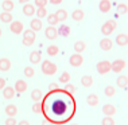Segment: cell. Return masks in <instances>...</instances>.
<instances>
[{
	"mask_svg": "<svg viewBox=\"0 0 128 125\" xmlns=\"http://www.w3.org/2000/svg\"><path fill=\"white\" fill-rule=\"evenodd\" d=\"M47 1H49V0H35V5L38 8H39V7H46Z\"/></svg>",
	"mask_w": 128,
	"mask_h": 125,
	"instance_id": "41",
	"label": "cell"
},
{
	"mask_svg": "<svg viewBox=\"0 0 128 125\" xmlns=\"http://www.w3.org/2000/svg\"><path fill=\"white\" fill-rule=\"evenodd\" d=\"M42 92H40L39 89H35V90H32L31 92V98H32V101H35V102H39L40 100H42Z\"/></svg>",
	"mask_w": 128,
	"mask_h": 125,
	"instance_id": "25",
	"label": "cell"
},
{
	"mask_svg": "<svg viewBox=\"0 0 128 125\" xmlns=\"http://www.w3.org/2000/svg\"><path fill=\"white\" fill-rule=\"evenodd\" d=\"M15 92L16 93H24L27 90V82L23 81V79H18V81L15 82Z\"/></svg>",
	"mask_w": 128,
	"mask_h": 125,
	"instance_id": "9",
	"label": "cell"
},
{
	"mask_svg": "<svg viewBox=\"0 0 128 125\" xmlns=\"http://www.w3.org/2000/svg\"><path fill=\"white\" fill-rule=\"evenodd\" d=\"M86 104H88L89 106H97L98 104V97L96 94H89L86 97Z\"/></svg>",
	"mask_w": 128,
	"mask_h": 125,
	"instance_id": "20",
	"label": "cell"
},
{
	"mask_svg": "<svg viewBox=\"0 0 128 125\" xmlns=\"http://www.w3.org/2000/svg\"><path fill=\"white\" fill-rule=\"evenodd\" d=\"M32 112L34 113H40V112H42V105H40L39 102H36L35 105L32 106Z\"/></svg>",
	"mask_w": 128,
	"mask_h": 125,
	"instance_id": "40",
	"label": "cell"
},
{
	"mask_svg": "<svg viewBox=\"0 0 128 125\" xmlns=\"http://www.w3.org/2000/svg\"><path fill=\"white\" fill-rule=\"evenodd\" d=\"M65 92H68L69 94L72 96V94L76 92V86H74V85H70V83H68V85L65 86Z\"/></svg>",
	"mask_w": 128,
	"mask_h": 125,
	"instance_id": "39",
	"label": "cell"
},
{
	"mask_svg": "<svg viewBox=\"0 0 128 125\" xmlns=\"http://www.w3.org/2000/svg\"><path fill=\"white\" fill-rule=\"evenodd\" d=\"M58 34L62 36H65V38L69 36V34H70V27L66 26V24H62L60 28H58Z\"/></svg>",
	"mask_w": 128,
	"mask_h": 125,
	"instance_id": "27",
	"label": "cell"
},
{
	"mask_svg": "<svg viewBox=\"0 0 128 125\" xmlns=\"http://www.w3.org/2000/svg\"><path fill=\"white\" fill-rule=\"evenodd\" d=\"M101 125H115V120L112 119V116H105V119H102Z\"/></svg>",
	"mask_w": 128,
	"mask_h": 125,
	"instance_id": "36",
	"label": "cell"
},
{
	"mask_svg": "<svg viewBox=\"0 0 128 125\" xmlns=\"http://www.w3.org/2000/svg\"><path fill=\"white\" fill-rule=\"evenodd\" d=\"M116 28V22L115 20H108L106 23H104L101 26V34L102 35H110L113 32V30Z\"/></svg>",
	"mask_w": 128,
	"mask_h": 125,
	"instance_id": "4",
	"label": "cell"
},
{
	"mask_svg": "<svg viewBox=\"0 0 128 125\" xmlns=\"http://www.w3.org/2000/svg\"><path fill=\"white\" fill-rule=\"evenodd\" d=\"M46 53H47V55H50V57H54V55H57L60 53V48H58V46H55V44H51V46L47 47Z\"/></svg>",
	"mask_w": 128,
	"mask_h": 125,
	"instance_id": "30",
	"label": "cell"
},
{
	"mask_svg": "<svg viewBox=\"0 0 128 125\" xmlns=\"http://www.w3.org/2000/svg\"><path fill=\"white\" fill-rule=\"evenodd\" d=\"M69 81H70V74H69L68 71L62 73V75L60 77V82H62V83H68Z\"/></svg>",
	"mask_w": 128,
	"mask_h": 125,
	"instance_id": "38",
	"label": "cell"
},
{
	"mask_svg": "<svg viewBox=\"0 0 128 125\" xmlns=\"http://www.w3.org/2000/svg\"><path fill=\"white\" fill-rule=\"evenodd\" d=\"M10 30L14 34H22L23 32V23L22 22H11Z\"/></svg>",
	"mask_w": 128,
	"mask_h": 125,
	"instance_id": "10",
	"label": "cell"
},
{
	"mask_svg": "<svg viewBox=\"0 0 128 125\" xmlns=\"http://www.w3.org/2000/svg\"><path fill=\"white\" fill-rule=\"evenodd\" d=\"M47 23H49L50 26H55L57 23H60V20H58L55 13H51V15H47Z\"/></svg>",
	"mask_w": 128,
	"mask_h": 125,
	"instance_id": "33",
	"label": "cell"
},
{
	"mask_svg": "<svg viewBox=\"0 0 128 125\" xmlns=\"http://www.w3.org/2000/svg\"><path fill=\"white\" fill-rule=\"evenodd\" d=\"M55 88H57V83H50V86H49L50 90H53V89H55Z\"/></svg>",
	"mask_w": 128,
	"mask_h": 125,
	"instance_id": "46",
	"label": "cell"
},
{
	"mask_svg": "<svg viewBox=\"0 0 128 125\" xmlns=\"http://www.w3.org/2000/svg\"><path fill=\"white\" fill-rule=\"evenodd\" d=\"M72 125H77V124H72Z\"/></svg>",
	"mask_w": 128,
	"mask_h": 125,
	"instance_id": "50",
	"label": "cell"
},
{
	"mask_svg": "<svg viewBox=\"0 0 128 125\" xmlns=\"http://www.w3.org/2000/svg\"><path fill=\"white\" fill-rule=\"evenodd\" d=\"M40 59H42V55H40V51H32V53L30 54V62H31L32 65L39 63Z\"/></svg>",
	"mask_w": 128,
	"mask_h": 125,
	"instance_id": "15",
	"label": "cell"
},
{
	"mask_svg": "<svg viewBox=\"0 0 128 125\" xmlns=\"http://www.w3.org/2000/svg\"><path fill=\"white\" fill-rule=\"evenodd\" d=\"M6 125H18L16 124V119H14V117H8V119L6 120Z\"/></svg>",
	"mask_w": 128,
	"mask_h": 125,
	"instance_id": "42",
	"label": "cell"
},
{
	"mask_svg": "<svg viewBox=\"0 0 128 125\" xmlns=\"http://www.w3.org/2000/svg\"><path fill=\"white\" fill-rule=\"evenodd\" d=\"M40 69H42V73L46 74V75H54L55 73H57V65L53 63V62H50L49 59L43 61L42 67Z\"/></svg>",
	"mask_w": 128,
	"mask_h": 125,
	"instance_id": "2",
	"label": "cell"
},
{
	"mask_svg": "<svg viewBox=\"0 0 128 125\" xmlns=\"http://www.w3.org/2000/svg\"><path fill=\"white\" fill-rule=\"evenodd\" d=\"M55 15H57V18L60 22H65V20L68 19V12L65 11V9H58V11L55 12Z\"/></svg>",
	"mask_w": 128,
	"mask_h": 125,
	"instance_id": "31",
	"label": "cell"
},
{
	"mask_svg": "<svg viewBox=\"0 0 128 125\" xmlns=\"http://www.w3.org/2000/svg\"><path fill=\"white\" fill-rule=\"evenodd\" d=\"M128 11V7L127 4H124V3H122V4L117 5V13H120V15H124V13H127Z\"/></svg>",
	"mask_w": 128,
	"mask_h": 125,
	"instance_id": "37",
	"label": "cell"
},
{
	"mask_svg": "<svg viewBox=\"0 0 128 125\" xmlns=\"http://www.w3.org/2000/svg\"><path fill=\"white\" fill-rule=\"evenodd\" d=\"M110 66H112V63H110L109 61H101L98 62L97 66H96V69H97V73L98 74H108V73L110 71Z\"/></svg>",
	"mask_w": 128,
	"mask_h": 125,
	"instance_id": "5",
	"label": "cell"
},
{
	"mask_svg": "<svg viewBox=\"0 0 128 125\" xmlns=\"http://www.w3.org/2000/svg\"><path fill=\"white\" fill-rule=\"evenodd\" d=\"M16 113H18V108L15 105H7L6 106V114L8 117H15Z\"/></svg>",
	"mask_w": 128,
	"mask_h": 125,
	"instance_id": "21",
	"label": "cell"
},
{
	"mask_svg": "<svg viewBox=\"0 0 128 125\" xmlns=\"http://www.w3.org/2000/svg\"><path fill=\"white\" fill-rule=\"evenodd\" d=\"M23 73H24V75L27 78H31L35 75V71H34V69L31 67V66H27V67H24V70H23Z\"/></svg>",
	"mask_w": 128,
	"mask_h": 125,
	"instance_id": "34",
	"label": "cell"
},
{
	"mask_svg": "<svg viewBox=\"0 0 128 125\" xmlns=\"http://www.w3.org/2000/svg\"><path fill=\"white\" fill-rule=\"evenodd\" d=\"M116 83L119 88H127L128 86V77L127 75H119V78L116 79Z\"/></svg>",
	"mask_w": 128,
	"mask_h": 125,
	"instance_id": "22",
	"label": "cell"
},
{
	"mask_svg": "<svg viewBox=\"0 0 128 125\" xmlns=\"http://www.w3.org/2000/svg\"><path fill=\"white\" fill-rule=\"evenodd\" d=\"M36 16L39 19H42V18H47V9H46V7H39V8L36 9Z\"/></svg>",
	"mask_w": 128,
	"mask_h": 125,
	"instance_id": "32",
	"label": "cell"
},
{
	"mask_svg": "<svg viewBox=\"0 0 128 125\" xmlns=\"http://www.w3.org/2000/svg\"><path fill=\"white\" fill-rule=\"evenodd\" d=\"M93 83V78L90 75H84V77L81 78V85L85 86V88H90Z\"/></svg>",
	"mask_w": 128,
	"mask_h": 125,
	"instance_id": "26",
	"label": "cell"
},
{
	"mask_svg": "<svg viewBox=\"0 0 128 125\" xmlns=\"http://www.w3.org/2000/svg\"><path fill=\"white\" fill-rule=\"evenodd\" d=\"M2 7H3V11H7V12L12 11V9H14L12 0H4V1L2 3Z\"/></svg>",
	"mask_w": 128,
	"mask_h": 125,
	"instance_id": "29",
	"label": "cell"
},
{
	"mask_svg": "<svg viewBox=\"0 0 128 125\" xmlns=\"http://www.w3.org/2000/svg\"><path fill=\"white\" fill-rule=\"evenodd\" d=\"M85 48H86V43H84L82 40H78V42H76L74 43V50H76V53H82V51H85Z\"/></svg>",
	"mask_w": 128,
	"mask_h": 125,
	"instance_id": "28",
	"label": "cell"
},
{
	"mask_svg": "<svg viewBox=\"0 0 128 125\" xmlns=\"http://www.w3.org/2000/svg\"><path fill=\"white\" fill-rule=\"evenodd\" d=\"M124 67H126V61H123V59H116L115 62H112L110 70H112L113 73H116V74H119V73L122 71Z\"/></svg>",
	"mask_w": 128,
	"mask_h": 125,
	"instance_id": "6",
	"label": "cell"
},
{
	"mask_svg": "<svg viewBox=\"0 0 128 125\" xmlns=\"http://www.w3.org/2000/svg\"><path fill=\"white\" fill-rule=\"evenodd\" d=\"M18 125H30V123H28V121H24V120H23V121H20Z\"/></svg>",
	"mask_w": 128,
	"mask_h": 125,
	"instance_id": "45",
	"label": "cell"
},
{
	"mask_svg": "<svg viewBox=\"0 0 128 125\" xmlns=\"http://www.w3.org/2000/svg\"><path fill=\"white\" fill-rule=\"evenodd\" d=\"M11 69V61L8 58H0V71H8Z\"/></svg>",
	"mask_w": 128,
	"mask_h": 125,
	"instance_id": "13",
	"label": "cell"
},
{
	"mask_svg": "<svg viewBox=\"0 0 128 125\" xmlns=\"http://www.w3.org/2000/svg\"><path fill=\"white\" fill-rule=\"evenodd\" d=\"M49 1L51 3V4H60L62 0H49Z\"/></svg>",
	"mask_w": 128,
	"mask_h": 125,
	"instance_id": "44",
	"label": "cell"
},
{
	"mask_svg": "<svg viewBox=\"0 0 128 125\" xmlns=\"http://www.w3.org/2000/svg\"><path fill=\"white\" fill-rule=\"evenodd\" d=\"M116 43L119 46H127L128 44V35L127 34H119L116 36Z\"/></svg>",
	"mask_w": 128,
	"mask_h": 125,
	"instance_id": "19",
	"label": "cell"
},
{
	"mask_svg": "<svg viewBox=\"0 0 128 125\" xmlns=\"http://www.w3.org/2000/svg\"><path fill=\"white\" fill-rule=\"evenodd\" d=\"M0 20L4 23H11L12 22V15L11 12H7V11H3L0 13Z\"/></svg>",
	"mask_w": 128,
	"mask_h": 125,
	"instance_id": "24",
	"label": "cell"
},
{
	"mask_svg": "<svg viewBox=\"0 0 128 125\" xmlns=\"http://www.w3.org/2000/svg\"><path fill=\"white\" fill-rule=\"evenodd\" d=\"M23 13H24L26 16H32L34 13L36 12V9H35V7H34L32 4H30V3H27V4L23 5Z\"/></svg>",
	"mask_w": 128,
	"mask_h": 125,
	"instance_id": "12",
	"label": "cell"
},
{
	"mask_svg": "<svg viewBox=\"0 0 128 125\" xmlns=\"http://www.w3.org/2000/svg\"><path fill=\"white\" fill-rule=\"evenodd\" d=\"M104 93H105L106 97H112L116 93V89L113 88V86H106V88L104 89Z\"/></svg>",
	"mask_w": 128,
	"mask_h": 125,
	"instance_id": "35",
	"label": "cell"
},
{
	"mask_svg": "<svg viewBox=\"0 0 128 125\" xmlns=\"http://www.w3.org/2000/svg\"><path fill=\"white\" fill-rule=\"evenodd\" d=\"M30 27H31V30H34L35 32H36V31H40V30H42V22H40V19L39 18L32 19L30 22Z\"/></svg>",
	"mask_w": 128,
	"mask_h": 125,
	"instance_id": "18",
	"label": "cell"
},
{
	"mask_svg": "<svg viewBox=\"0 0 128 125\" xmlns=\"http://www.w3.org/2000/svg\"><path fill=\"white\" fill-rule=\"evenodd\" d=\"M110 7H112V4H110L109 0H101L98 4V9L101 12H108V11H110Z\"/></svg>",
	"mask_w": 128,
	"mask_h": 125,
	"instance_id": "17",
	"label": "cell"
},
{
	"mask_svg": "<svg viewBox=\"0 0 128 125\" xmlns=\"http://www.w3.org/2000/svg\"><path fill=\"white\" fill-rule=\"evenodd\" d=\"M85 13L84 11H81V9H76V11H73V13H72V18H73L76 22H81L82 19H84Z\"/></svg>",
	"mask_w": 128,
	"mask_h": 125,
	"instance_id": "23",
	"label": "cell"
},
{
	"mask_svg": "<svg viewBox=\"0 0 128 125\" xmlns=\"http://www.w3.org/2000/svg\"><path fill=\"white\" fill-rule=\"evenodd\" d=\"M15 88H11V86H6L4 89H3V97H4L6 100H11L15 97Z\"/></svg>",
	"mask_w": 128,
	"mask_h": 125,
	"instance_id": "11",
	"label": "cell"
},
{
	"mask_svg": "<svg viewBox=\"0 0 128 125\" xmlns=\"http://www.w3.org/2000/svg\"><path fill=\"white\" fill-rule=\"evenodd\" d=\"M82 62H84V58H82L81 54H73L70 58H69V63L72 66H74V67H78V66L82 65Z\"/></svg>",
	"mask_w": 128,
	"mask_h": 125,
	"instance_id": "8",
	"label": "cell"
},
{
	"mask_svg": "<svg viewBox=\"0 0 128 125\" xmlns=\"http://www.w3.org/2000/svg\"><path fill=\"white\" fill-rule=\"evenodd\" d=\"M44 35H46V38L50 39V40L57 39V36L60 35V34H58V28H55L54 26H49L46 30H44Z\"/></svg>",
	"mask_w": 128,
	"mask_h": 125,
	"instance_id": "7",
	"label": "cell"
},
{
	"mask_svg": "<svg viewBox=\"0 0 128 125\" xmlns=\"http://www.w3.org/2000/svg\"><path fill=\"white\" fill-rule=\"evenodd\" d=\"M28 1H30V0H19V3H20V4H22V3H23V4H27Z\"/></svg>",
	"mask_w": 128,
	"mask_h": 125,
	"instance_id": "47",
	"label": "cell"
},
{
	"mask_svg": "<svg viewBox=\"0 0 128 125\" xmlns=\"http://www.w3.org/2000/svg\"><path fill=\"white\" fill-rule=\"evenodd\" d=\"M6 88V79L4 78H0V90H3Z\"/></svg>",
	"mask_w": 128,
	"mask_h": 125,
	"instance_id": "43",
	"label": "cell"
},
{
	"mask_svg": "<svg viewBox=\"0 0 128 125\" xmlns=\"http://www.w3.org/2000/svg\"><path fill=\"white\" fill-rule=\"evenodd\" d=\"M102 113L105 116H113L116 113V108L113 105H110V104H106V105L102 106Z\"/></svg>",
	"mask_w": 128,
	"mask_h": 125,
	"instance_id": "16",
	"label": "cell"
},
{
	"mask_svg": "<svg viewBox=\"0 0 128 125\" xmlns=\"http://www.w3.org/2000/svg\"><path fill=\"white\" fill-rule=\"evenodd\" d=\"M35 38H36V34L34 30H26L23 31V44L24 46H31V44L35 42Z\"/></svg>",
	"mask_w": 128,
	"mask_h": 125,
	"instance_id": "3",
	"label": "cell"
},
{
	"mask_svg": "<svg viewBox=\"0 0 128 125\" xmlns=\"http://www.w3.org/2000/svg\"><path fill=\"white\" fill-rule=\"evenodd\" d=\"M0 36H2V28H0Z\"/></svg>",
	"mask_w": 128,
	"mask_h": 125,
	"instance_id": "49",
	"label": "cell"
},
{
	"mask_svg": "<svg viewBox=\"0 0 128 125\" xmlns=\"http://www.w3.org/2000/svg\"><path fill=\"white\" fill-rule=\"evenodd\" d=\"M50 110H51V113H53L54 116L61 117L68 112V104L62 98H57L50 104Z\"/></svg>",
	"mask_w": 128,
	"mask_h": 125,
	"instance_id": "1",
	"label": "cell"
},
{
	"mask_svg": "<svg viewBox=\"0 0 128 125\" xmlns=\"http://www.w3.org/2000/svg\"><path fill=\"white\" fill-rule=\"evenodd\" d=\"M42 125H51V123H49V121H43Z\"/></svg>",
	"mask_w": 128,
	"mask_h": 125,
	"instance_id": "48",
	"label": "cell"
},
{
	"mask_svg": "<svg viewBox=\"0 0 128 125\" xmlns=\"http://www.w3.org/2000/svg\"><path fill=\"white\" fill-rule=\"evenodd\" d=\"M112 44H113L112 40L108 39V38H104V39L100 40V47H101V50H104V51L110 50V48H112Z\"/></svg>",
	"mask_w": 128,
	"mask_h": 125,
	"instance_id": "14",
	"label": "cell"
}]
</instances>
